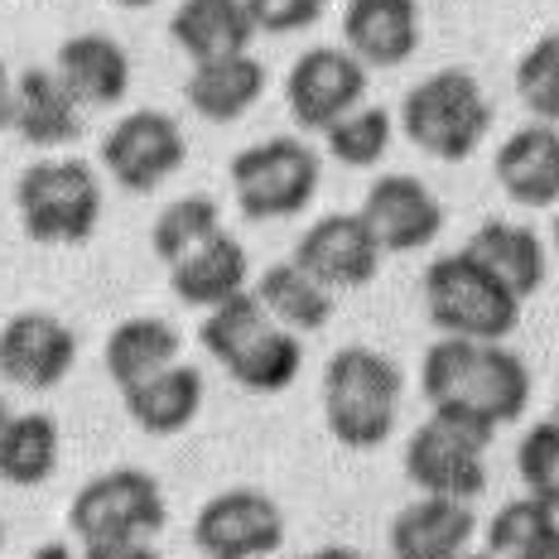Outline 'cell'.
I'll use <instances>...</instances> for the list:
<instances>
[{
	"instance_id": "20",
	"label": "cell",
	"mask_w": 559,
	"mask_h": 559,
	"mask_svg": "<svg viewBox=\"0 0 559 559\" xmlns=\"http://www.w3.org/2000/svg\"><path fill=\"white\" fill-rule=\"evenodd\" d=\"M247 247L223 227L213 241H203L198 251H189L179 265H169V289L179 305L189 309H217L227 305L231 295L247 289Z\"/></svg>"
},
{
	"instance_id": "41",
	"label": "cell",
	"mask_w": 559,
	"mask_h": 559,
	"mask_svg": "<svg viewBox=\"0 0 559 559\" xmlns=\"http://www.w3.org/2000/svg\"><path fill=\"white\" fill-rule=\"evenodd\" d=\"M111 5H121V10H145V5H155V0H111Z\"/></svg>"
},
{
	"instance_id": "12",
	"label": "cell",
	"mask_w": 559,
	"mask_h": 559,
	"mask_svg": "<svg viewBox=\"0 0 559 559\" xmlns=\"http://www.w3.org/2000/svg\"><path fill=\"white\" fill-rule=\"evenodd\" d=\"M381 241L362 213H329L313 227H305L295 247V261L305 265L309 275H319L323 285L333 289H362L377 280L381 271Z\"/></svg>"
},
{
	"instance_id": "34",
	"label": "cell",
	"mask_w": 559,
	"mask_h": 559,
	"mask_svg": "<svg viewBox=\"0 0 559 559\" xmlns=\"http://www.w3.org/2000/svg\"><path fill=\"white\" fill-rule=\"evenodd\" d=\"M516 473L526 492H555L559 487V415L540 419L521 435L516 444Z\"/></svg>"
},
{
	"instance_id": "27",
	"label": "cell",
	"mask_w": 559,
	"mask_h": 559,
	"mask_svg": "<svg viewBox=\"0 0 559 559\" xmlns=\"http://www.w3.org/2000/svg\"><path fill=\"white\" fill-rule=\"evenodd\" d=\"M58 468V425L49 415H10L0 435V483L39 487Z\"/></svg>"
},
{
	"instance_id": "31",
	"label": "cell",
	"mask_w": 559,
	"mask_h": 559,
	"mask_svg": "<svg viewBox=\"0 0 559 559\" xmlns=\"http://www.w3.org/2000/svg\"><path fill=\"white\" fill-rule=\"evenodd\" d=\"M391 135H395V121L386 107H353L347 116H337V121L323 131V140H329V155L337 159V165L347 169H377L381 159H386L391 150Z\"/></svg>"
},
{
	"instance_id": "23",
	"label": "cell",
	"mask_w": 559,
	"mask_h": 559,
	"mask_svg": "<svg viewBox=\"0 0 559 559\" xmlns=\"http://www.w3.org/2000/svg\"><path fill=\"white\" fill-rule=\"evenodd\" d=\"M121 401L145 435H159V439L183 435L198 419V411H203V371L174 362L165 371H155V377L126 386Z\"/></svg>"
},
{
	"instance_id": "7",
	"label": "cell",
	"mask_w": 559,
	"mask_h": 559,
	"mask_svg": "<svg viewBox=\"0 0 559 559\" xmlns=\"http://www.w3.org/2000/svg\"><path fill=\"white\" fill-rule=\"evenodd\" d=\"M169 521L165 492L150 473L140 468H111L92 477L68 507V526L83 545H121V540H150Z\"/></svg>"
},
{
	"instance_id": "38",
	"label": "cell",
	"mask_w": 559,
	"mask_h": 559,
	"mask_svg": "<svg viewBox=\"0 0 559 559\" xmlns=\"http://www.w3.org/2000/svg\"><path fill=\"white\" fill-rule=\"evenodd\" d=\"M10 116H15V78L0 63V131H10Z\"/></svg>"
},
{
	"instance_id": "30",
	"label": "cell",
	"mask_w": 559,
	"mask_h": 559,
	"mask_svg": "<svg viewBox=\"0 0 559 559\" xmlns=\"http://www.w3.org/2000/svg\"><path fill=\"white\" fill-rule=\"evenodd\" d=\"M223 231V207L203 193H189V198H174L165 213L155 217L150 227V247L165 265H179L189 251H198L203 241H213Z\"/></svg>"
},
{
	"instance_id": "21",
	"label": "cell",
	"mask_w": 559,
	"mask_h": 559,
	"mask_svg": "<svg viewBox=\"0 0 559 559\" xmlns=\"http://www.w3.org/2000/svg\"><path fill=\"white\" fill-rule=\"evenodd\" d=\"M265 92V68L247 53H227V58H203V63L189 68V83H183V97L189 107L213 126L241 121Z\"/></svg>"
},
{
	"instance_id": "11",
	"label": "cell",
	"mask_w": 559,
	"mask_h": 559,
	"mask_svg": "<svg viewBox=\"0 0 559 559\" xmlns=\"http://www.w3.org/2000/svg\"><path fill=\"white\" fill-rule=\"evenodd\" d=\"M193 545L207 559H265L285 545V516L255 487H231L203 502L193 521Z\"/></svg>"
},
{
	"instance_id": "43",
	"label": "cell",
	"mask_w": 559,
	"mask_h": 559,
	"mask_svg": "<svg viewBox=\"0 0 559 559\" xmlns=\"http://www.w3.org/2000/svg\"><path fill=\"white\" fill-rule=\"evenodd\" d=\"M459 559H492V555H468V550H463V555H459Z\"/></svg>"
},
{
	"instance_id": "14",
	"label": "cell",
	"mask_w": 559,
	"mask_h": 559,
	"mask_svg": "<svg viewBox=\"0 0 559 559\" xmlns=\"http://www.w3.org/2000/svg\"><path fill=\"white\" fill-rule=\"evenodd\" d=\"M362 217L371 223L386 255L425 251L444 231V207L415 174H381L362 198Z\"/></svg>"
},
{
	"instance_id": "25",
	"label": "cell",
	"mask_w": 559,
	"mask_h": 559,
	"mask_svg": "<svg viewBox=\"0 0 559 559\" xmlns=\"http://www.w3.org/2000/svg\"><path fill=\"white\" fill-rule=\"evenodd\" d=\"M179 347H183V337L174 323L155 319V313H140V319H126L111 329L107 347H102V362H107V377L126 391L135 381L179 362Z\"/></svg>"
},
{
	"instance_id": "29",
	"label": "cell",
	"mask_w": 559,
	"mask_h": 559,
	"mask_svg": "<svg viewBox=\"0 0 559 559\" xmlns=\"http://www.w3.org/2000/svg\"><path fill=\"white\" fill-rule=\"evenodd\" d=\"M271 329H275V319L265 313L261 299H255V289H241V295H231L227 305L207 309L203 329H198V343L207 347V357H213V362L231 367L255 343V337L271 333Z\"/></svg>"
},
{
	"instance_id": "48",
	"label": "cell",
	"mask_w": 559,
	"mask_h": 559,
	"mask_svg": "<svg viewBox=\"0 0 559 559\" xmlns=\"http://www.w3.org/2000/svg\"><path fill=\"white\" fill-rule=\"evenodd\" d=\"M555 415H559V405H555Z\"/></svg>"
},
{
	"instance_id": "1",
	"label": "cell",
	"mask_w": 559,
	"mask_h": 559,
	"mask_svg": "<svg viewBox=\"0 0 559 559\" xmlns=\"http://www.w3.org/2000/svg\"><path fill=\"white\" fill-rule=\"evenodd\" d=\"M419 391L429 411L473 419L483 429L516 425L531 405V371L511 347L477 337H439L419 362Z\"/></svg>"
},
{
	"instance_id": "4",
	"label": "cell",
	"mask_w": 559,
	"mask_h": 559,
	"mask_svg": "<svg viewBox=\"0 0 559 559\" xmlns=\"http://www.w3.org/2000/svg\"><path fill=\"white\" fill-rule=\"evenodd\" d=\"M20 227L39 247H83L102 223V179L87 159H34L15 179Z\"/></svg>"
},
{
	"instance_id": "18",
	"label": "cell",
	"mask_w": 559,
	"mask_h": 559,
	"mask_svg": "<svg viewBox=\"0 0 559 559\" xmlns=\"http://www.w3.org/2000/svg\"><path fill=\"white\" fill-rule=\"evenodd\" d=\"M10 131L25 145L58 150L73 145L83 135V107L78 97L63 87V78L53 68H29L15 78V116H10Z\"/></svg>"
},
{
	"instance_id": "44",
	"label": "cell",
	"mask_w": 559,
	"mask_h": 559,
	"mask_svg": "<svg viewBox=\"0 0 559 559\" xmlns=\"http://www.w3.org/2000/svg\"><path fill=\"white\" fill-rule=\"evenodd\" d=\"M555 251H559V213H555Z\"/></svg>"
},
{
	"instance_id": "36",
	"label": "cell",
	"mask_w": 559,
	"mask_h": 559,
	"mask_svg": "<svg viewBox=\"0 0 559 559\" xmlns=\"http://www.w3.org/2000/svg\"><path fill=\"white\" fill-rule=\"evenodd\" d=\"M83 559H159L150 540H121V545H83Z\"/></svg>"
},
{
	"instance_id": "40",
	"label": "cell",
	"mask_w": 559,
	"mask_h": 559,
	"mask_svg": "<svg viewBox=\"0 0 559 559\" xmlns=\"http://www.w3.org/2000/svg\"><path fill=\"white\" fill-rule=\"evenodd\" d=\"M29 559H83V555H73L68 545H44V550H34Z\"/></svg>"
},
{
	"instance_id": "47",
	"label": "cell",
	"mask_w": 559,
	"mask_h": 559,
	"mask_svg": "<svg viewBox=\"0 0 559 559\" xmlns=\"http://www.w3.org/2000/svg\"><path fill=\"white\" fill-rule=\"evenodd\" d=\"M299 559H309V555H299Z\"/></svg>"
},
{
	"instance_id": "2",
	"label": "cell",
	"mask_w": 559,
	"mask_h": 559,
	"mask_svg": "<svg viewBox=\"0 0 559 559\" xmlns=\"http://www.w3.org/2000/svg\"><path fill=\"white\" fill-rule=\"evenodd\" d=\"M401 367L381 357L377 347H343L329 357L323 371V419L329 435L343 449H381L395 429V405H401Z\"/></svg>"
},
{
	"instance_id": "42",
	"label": "cell",
	"mask_w": 559,
	"mask_h": 559,
	"mask_svg": "<svg viewBox=\"0 0 559 559\" xmlns=\"http://www.w3.org/2000/svg\"><path fill=\"white\" fill-rule=\"evenodd\" d=\"M5 425H10V405L0 401V435H5Z\"/></svg>"
},
{
	"instance_id": "35",
	"label": "cell",
	"mask_w": 559,
	"mask_h": 559,
	"mask_svg": "<svg viewBox=\"0 0 559 559\" xmlns=\"http://www.w3.org/2000/svg\"><path fill=\"white\" fill-rule=\"evenodd\" d=\"M247 10L261 34H299L319 25L329 0H247Z\"/></svg>"
},
{
	"instance_id": "17",
	"label": "cell",
	"mask_w": 559,
	"mask_h": 559,
	"mask_svg": "<svg viewBox=\"0 0 559 559\" xmlns=\"http://www.w3.org/2000/svg\"><path fill=\"white\" fill-rule=\"evenodd\" d=\"M477 521L463 497H415L391 521V555L395 559H459L468 550Z\"/></svg>"
},
{
	"instance_id": "37",
	"label": "cell",
	"mask_w": 559,
	"mask_h": 559,
	"mask_svg": "<svg viewBox=\"0 0 559 559\" xmlns=\"http://www.w3.org/2000/svg\"><path fill=\"white\" fill-rule=\"evenodd\" d=\"M535 497H540V521H545V559H559V487Z\"/></svg>"
},
{
	"instance_id": "6",
	"label": "cell",
	"mask_w": 559,
	"mask_h": 559,
	"mask_svg": "<svg viewBox=\"0 0 559 559\" xmlns=\"http://www.w3.org/2000/svg\"><path fill=\"white\" fill-rule=\"evenodd\" d=\"M231 198L251 223H285L299 217L319 193V155L299 135H271L247 145L227 165Z\"/></svg>"
},
{
	"instance_id": "5",
	"label": "cell",
	"mask_w": 559,
	"mask_h": 559,
	"mask_svg": "<svg viewBox=\"0 0 559 559\" xmlns=\"http://www.w3.org/2000/svg\"><path fill=\"white\" fill-rule=\"evenodd\" d=\"M425 313L439 333L449 337H477V343H502L521 323V299L487 271L477 255L463 247L453 255H439L425 271Z\"/></svg>"
},
{
	"instance_id": "10",
	"label": "cell",
	"mask_w": 559,
	"mask_h": 559,
	"mask_svg": "<svg viewBox=\"0 0 559 559\" xmlns=\"http://www.w3.org/2000/svg\"><path fill=\"white\" fill-rule=\"evenodd\" d=\"M367 102V63L347 49H305L285 73V107L299 131H329L337 116Z\"/></svg>"
},
{
	"instance_id": "13",
	"label": "cell",
	"mask_w": 559,
	"mask_h": 559,
	"mask_svg": "<svg viewBox=\"0 0 559 559\" xmlns=\"http://www.w3.org/2000/svg\"><path fill=\"white\" fill-rule=\"evenodd\" d=\"M78 362V337L63 319L25 309L0 329V377L25 391H53Z\"/></svg>"
},
{
	"instance_id": "33",
	"label": "cell",
	"mask_w": 559,
	"mask_h": 559,
	"mask_svg": "<svg viewBox=\"0 0 559 559\" xmlns=\"http://www.w3.org/2000/svg\"><path fill=\"white\" fill-rule=\"evenodd\" d=\"M487 555L492 559H516V555H535L545 559V521H540V497H516L492 516L487 526Z\"/></svg>"
},
{
	"instance_id": "26",
	"label": "cell",
	"mask_w": 559,
	"mask_h": 559,
	"mask_svg": "<svg viewBox=\"0 0 559 559\" xmlns=\"http://www.w3.org/2000/svg\"><path fill=\"white\" fill-rule=\"evenodd\" d=\"M255 299L289 333H319L333 319V289L309 275L299 261H280L255 280Z\"/></svg>"
},
{
	"instance_id": "8",
	"label": "cell",
	"mask_w": 559,
	"mask_h": 559,
	"mask_svg": "<svg viewBox=\"0 0 559 559\" xmlns=\"http://www.w3.org/2000/svg\"><path fill=\"white\" fill-rule=\"evenodd\" d=\"M487 444L492 429L435 411L405 444V477L419 492L473 502L477 492H487Z\"/></svg>"
},
{
	"instance_id": "16",
	"label": "cell",
	"mask_w": 559,
	"mask_h": 559,
	"mask_svg": "<svg viewBox=\"0 0 559 559\" xmlns=\"http://www.w3.org/2000/svg\"><path fill=\"white\" fill-rule=\"evenodd\" d=\"M497 183L516 207H559V126L531 121L497 145Z\"/></svg>"
},
{
	"instance_id": "28",
	"label": "cell",
	"mask_w": 559,
	"mask_h": 559,
	"mask_svg": "<svg viewBox=\"0 0 559 559\" xmlns=\"http://www.w3.org/2000/svg\"><path fill=\"white\" fill-rule=\"evenodd\" d=\"M299 367H305V347H299V333L289 329H275L261 333L237 362L227 367V377L237 381L241 391H255V395H280L295 386Z\"/></svg>"
},
{
	"instance_id": "19",
	"label": "cell",
	"mask_w": 559,
	"mask_h": 559,
	"mask_svg": "<svg viewBox=\"0 0 559 559\" xmlns=\"http://www.w3.org/2000/svg\"><path fill=\"white\" fill-rule=\"evenodd\" d=\"M53 73L78 97V107H116L131 92V58L111 34H73L58 44Z\"/></svg>"
},
{
	"instance_id": "15",
	"label": "cell",
	"mask_w": 559,
	"mask_h": 559,
	"mask_svg": "<svg viewBox=\"0 0 559 559\" xmlns=\"http://www.w3.org/2000/svg\"><path fill=\"white\" fill-rule=\"evenodd\" d=\"M419 5L415 0H347L343 5V49L367 68H401L419 53Z\"/></svg>"
},
{
	"instance_id": "9",
	"label": "cell",
	"mask_w": 559,
	"mask_h": 559,
	"mask_svg": "<svg viewBox=\"0 0 559 559\" xmlns=\"http://www.w3.org/2000/svg\"><path fill=\"white\" fill-rule=\"evenodd\" d=\"M97 159L111 174V183H121L126 193H150L183 169L189 140L165 111H131L102 135Z\"/></svg>"
},
{
	"instance_id": "22",
	"label": "cell",
	"mask_w": 559,
	"mask_h": 559,
	"mask_svg": "<svg viewBox=\"0 0 559 559\" xmlns=\"http://www.w3.org/2000/svg\"><path fill=\"white\" fill-rule=\"evenodd\" d=\"M255 34L261 29H255L247 0H179V10H174V20H169V39L179 44L193 63L247 53Z\"/></svg>"
},
{
	"instance_id": "39",
	"label": "cell",
	"mask_w": 559,
	"mask_h": 559,
	"mask_svg": "<svg viewBox=\"0 0 559 559\" xmlns=\"http://www.w3.org/2000/svg\"><path fill=\"white\" fill-rule=\"evenodd\" d=\"M309 559H371L362 550H347V545H323V550H313Z\"/></svg>"
},
{
	"instance_id": "46",
	"label": "cell",
	"mask_w": 559,
	"mask_h": 559,
	"mask_svg": "<svg viewBox=\"0 0 559 559\" xmlns=\"http://www.w3.org/2000/svg\"><path fill=\"white\" fill-rule=\"evenodd\" d=\"M516 559H535V555H516Z\"/></svg>"
},
{
	"instance_id": "45",
	"label": "cell",
	"mask_w": 559,
	"mask_h": 559,
	"mask_svg": "<svg viewBox=\"0 0 559 559\" xmlns=\"http://www.w3.org/2000/svg\"><path fill=\"white\" fill-rule=\"evenodd\" d=\"M0 545H5V526H0Z\"/></svg>"
},
{
	"instance_id": "24",
	"label": "cell",
	"mask_w": 559,
	"mask_h": 559,
	"mask_svg": "<svg viewBox=\"0 0 559 559\" xmlns=\"http://www.w3.org/2000/svg\"><path fill=\"white\" fill-rule=\"evenodd\" d=\"M468 251L502 280L516 299H531L535 289L545 285V275H550V251H545V241L535 237V227L502 223V217H492V223L477 227Z\"/></svg>"
},
{
	"instance_id": "3",
	"label": "cell",
	"mask_w": 559,
	"mask_h": 559,
	"mask_svg": "<svg viewBox=\"0 0 559 559\" xmlns=\"http://www.w3.org/2000/svg\"><path fill=\"white\" fill-rule=\"evenodd\" d=\"M401 131L429 159L459 165L492 131V102L468 68H439L419 78L401 102Z\"/></svg>"
},
{
	"instance_id": "32",
	"label": "cell",
	"mask_w": 559,
	"mask_h": 559,
	"mask_svg": "<svg viewBox=\"0 0 559 559\" xmlns=\"http://www.w3.org/2000/svg\"><path fill=\"white\" fill-rule=\"evenodd\" d=\"M516 97L535 121L559 126V29L540 34L516 63Z\"/></svg>"
}]
</instances>
